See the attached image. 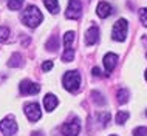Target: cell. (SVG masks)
Returning a JSON list of instances; mask_svg holds the SVG:
<instances>
[{
  "instance_id": "5bb4252c",
  "label": "cell",
  "mask_w": 147,
  "mask_h": 136,
  "mask_svg": "<svg viewBox=\"0 0 147 136\" xmlns=\"http://www.w3.org/2000/svg\"><path fill=\"white\" fill-rule=\"evenodd\" d=\"M47 9L50 11L51 14H57L59 13V2L57 0H43Z\"/></svg>"
},
{
  "instance_id": "2e32d148",
  "label": "cell",
  "mask_w": 147,
  "mask_h": 136,
  "mask_svg": "<svg viewBox=\"0 0 147 136\" xmlns=\"http://www.w3.org/2000/svg\"><path fill=\"white\" fill-rule=\"evenodd\" d=\"M73 40H74V33L73 31H67V33L63 34V46L73 48Z\"/></svg>"
},
{
  "instance_id": "3957f363",
  "label": "cell",
  "mask_w": 147,
  "mask_h": 136,
  "mask_svg": "<svg viewBox=\"0 0 147 136\" xmlns=\"http://www.w3.org/2000/svg\"><path fill=\"white\" fill-rule=\"evenodd\" d=\"M127 30H129V23L125 19H119V20L113 25V31H112V37L116 42H124L127 37Z\"/></svg>"
},
{
  "instance_id": "484cf974",
  "label": "cell",
  "mask_w": 147,
  "mask_h": 136,
  "mask_svg": "<svg viewBox=\"0 0 147 136\" xmlns=\"http://www.w3.org/2000/svg\"><path fill=\"white\" fill-rule=\"evenodd\" d=\"M53 65H54V62H53V61H47V62H43L42 70H43V71H50L51 68H53Z\"/></svg>"
},
{
  "instance_id": "4316f807",
  "label": "cell",
  "mask_w": 147,
  "mask_h": 136,
  "mask_svg": "<svg viewBox=\"0 0 147 136\" xmlns=\"http://www.w3.org/2000/svg\"><path fill=\"white\" fill-rule=\"evenodd\" d=\"M93 76H98V77H99V76H102L101 70H99L98 67H94V68H93Z\"/></svg>"
},
{
  "instance_id": "44dd1931",
  "label": "cell",
  "mask_w": 147,
  "mask_h": 136,
  "mask_svg": "<svg viewBox=\"0 0 147 136\" xmlns=\"http://www.w3.org/2000/svg\"><path fill=\"white\" fill-rule=\"evenodd\" d=\"M91 99H93L98 105H104L105 104V99L102 98V94L99 93V91H91Z\"/></svg>"
},
{
  "instance_id": "7c38bea8",
  "label": "cell",
  "mask_w": 147,
  "mask_h": 136,
  "mask_svg": "<svg viewBox=\"0 0 147 136\" xmlns=\"http://www.w3.org/2000/svg\"><path fill=\"white\" fill-rule=\"evenodd\" d=\"M57 104H59V99L51 93H48L45 98H43V107H45L47 111H53L57 107Z\"/></svg>"
},
{
  "instance_id": "f546056e",
  "label": "cell",
  "mask_w": 147,
  "mask_h": 136,
  "mask_svg": "<svg viewBox=\"0 0 147 136\" xmlns=\"http://www.w3.org/2000/svg\"><path fill=\"white\" fill-rule=\"evenodd\" d=\"M146 81H147V70H146Z\"/></svg>"
},
{
  "instance_id": "f1b7e54d",
  "label": "cell",
  "mask_w": 147,
  "mask_h": 136,
  "mask_svg": "<svg viewBox=\"0 0 147 136\" xmlns=\"http://www.w3.org/2000/svg\"><path fill=\"white\" fill-rule=\"evenodd\" d=\"M142 43H144L146 48H147V36H144V37H142Z\"/></svg>"
},
{
  "instance_id": "ffe728a7",
  "label": "cell",
  "mask_w": 147,
  "mask_h": 136,
  "mask_svg": "<svg viewBox=\"0 0 147 136\" xmlns=\"http://www.w3.org/2000/svg\"><path fill=\"white\" fill-rule=\"evenodd\" d=\"M22 5H23V0H8V8L13 9V11L20 9Z\"/></svg>"
},
{
  "instance_id": "8992f818",
  "label": "cell",
  "mask_w": 147,
  "mask_h": 136,
  "mask_svg": "<svg viewBox=\"0 0 147 136\" xmlns=\"http://www.w3.org/2000/svg\"><path fill=\"white\" fill-rule=\"evenodd\" d=\"M82 13V3L79 0H68V6L65 11V17L70 20H76Z\"/></svg>"
},
{
  "instance_id": "603a6c76",
  "label": "cell",
  "mask_w": 147,
  "mask_h": 136,
  "mask_svg": "<svg viewBox=\"0 0 147 136\" xmlns=\"http://www.w3.org/2000/svg\"><path fill=\"white\" fill-rule=\"evenodd\" d=\"M8 36H9V30L6 26H0V43L5 42L8 39Z\"/></svg>"
},
{
  "instance_id": "277c9868",
  "label": "cell",
  "mask_w": 147,
  "mask_h": 136,
  "mask_svg": "<svg viewBox=\"0 0 147 136\" xmlns=\"http://www.w3.org/2000/svg\"><path fill=\"white\" fill-rule=\"evenodd\" d=\"M62 135L63 136H78L81 133V121L78 118H73L70 122H65L62 125Z\"/></svg>"
},
{
  "instance_id": "8fae6325",
  "label": "cell",
  "mask_w": 147,
  "mask_h": 136,
  "mask_svg": "<svg viewBox=\"0 0 147 136\" xmlns=\"http://www.w3.org/2000/svg\"><path fill=\"white\" fill-rule=\"evenodd\" d=\"M116 63H118V56H116V54H113V53H107V54L104 56V67H105L107 74L112 73L113 68L116 67Z\"/></svg>"
},
{
  "instance_id": "30bf717a",
  "label": "cell",
  "mask_w": 147,
  "mask_h": 136,
  "mask_svg": "<svg viewBox=\"0 0 147 136\" xmlns=\"http://www.w3.org/2000/svg\"><path fill=\"white\" fill-rule=\"evenodd\" d=\"M113 13V8L112 5H110L109 2H99V5L96 8V14L99 15L101 19H107V17H110Z\"/></svg>"
},
{
  "instance_id": "7a4b0ae2",
  "label": "cell",
  "mask_w": 147,
  "mask_h": 136,
  "mask_svg": "<svg viewBox=\"0 0 147 136\" xmlns=\"http://www.w3.org/2000/svg\"><path fill=\"white\" fill-rule=\"evenodd\" d=\"M62 83H63V88L68 90L70 93H76L81 88V74H79V71L76 70L67 71L62 77Z\"/></svg>"
},
{
  "instance_id": "9c48e42d",
  "label": "cell",
  "mask_w": 147,
  "mask_h": 136,
  "mask_svg": "<svg viewBox=\"0 0 147 136\" xmlns=\"http://www.w3.org/2000/svg\"><path fill=\"white\" fill-rule=\"evenodd\" d=\"M99 40V28L96 25H91L85 33V43L87 45H94Z\"/></svg>"
},
{
  "instance_id": "ac0fdd59",
  "label": "cell",
  "mask_w": 147,
  "mask_h": 136,
  "mask_svg": "<svg viewBox=\"0 0 147 136\" xmlns=\"http://www.w3.org/2000/svg\"><path fill=\"white\" fill-rule=\"evenodd\" d=\"M74 59V50L73 48H65V51H63L62 54V61L63 62H71Z\"/></svg>"
},
{
  "instance_id": "e0dca14e",
  "label": "cell",
  "mask_w": 147,
  "mask_h": 136,
  "mask_svg": "<svg viewBox=\"0 0 147 136\" xmlns=\"http://www.w3.org/2000/svg\"><path fill=\"white\" fill-rule=\"evenodd\" d=\"M45 48H47L48 51H56L57 48H59V39H57V36H53V37H50V40L47 42Z\"/></svg>"
},
{
  "instance_id": "d6986e66",
  "label": "cell",
  "mask_w": 147,
  "mask_h": 136,
  "mask_svg": "<svg viewBox=\"0 0 147 136\" xmlns=\"http://www.w3.org/2000/svg\"><path fill=\"white\" fill-rule=\"evenodd\" d=\"M129 111H118L116 113V124L119 125H122V124H125V121L129 119Z\"/></svg>"
},
{
  "instance_id": "4dcf8cb0",
  "label": "cell",
  "mask_w": 147,
  "mask_h": 136,
  "mask_svg": "<svg viewBox=\"0 0 147 136\" xmlns=\"http://www.w3.org/2000/svg\"><path fill=\"white\" fill-rule=\"evenodd\" d=\"M112 136H115V135H112Z\"/></svg>"
},
{
  "instance_id": "6da1fadb",
  "label": "cell",
  "mask_w": 147,
  "mask_h": 136,
  "mask_svg": "<svg viewBox=\"0 0 147 136\" xmlns=\"http://www.w3.org/2000/svg\"><path fill=\"white\" fill-rule=\"evenodd\" d=\"M42 20H43V15H42L40 11H39V8L34 6V5L26 6L25 11L22 13V23L26 26H30V28L39 26L42 23Z\"/></svg>"
},
{
  "instance_id": "83f0119b",
  "label": "cell",
  "mask_w": 147,
  "mask_h": 136,
  "mask_svg": "<svg viewBox=\"0 0 147 136\" xmlns=\"http://www.w3.org/2000/svg\"><path fill=\"white\" fill-rule=\"evenodd\" d=\"M31 136H43V135L40 133V131H34V133H33V135H31Z\"/></svg>"
},
{
  "instance_id": "cb8c5ba5",
  "label": "cell",
  "mask_w": 147,
  "mask_h": 136,
  "mask_svg": "<svg viewBox=\"0 0 147 136\" xmlns=\"http://www.w3.org/2000/svg\"><path fill=\"white\" fill-rule=\"evenodd\" d=\"M133 136H147V129L146 127H138L133 130Z\"/></svg>"
},
{
  "instance_id": "4fadbf2b",
  "label": "cell",
  "mask_w": 147,
  "mask_h": 136,
  "mask_svg": "<svg viewBox=\"0 0 147 136\" xmlns=\"http://www.w3.org/2000/svg\"><path fill=\"white\" fill-rule=\"evenodd\" d=\"M23 65V57L20 53H14L11 56V59L8 61V67L11 68H16V67H22Z\"/></svg>"
},
{
  "instance_id": "ba28073f",
  "label": "cell",
  "mask_w": 147,
  "mask_h": 136,
  "mask_svg": "<svg viewBox=\"0 0 147 136\" xmlns=\"http://www.w3.org/2000/svg\"><path fill=\"white\" fill-rule=\"evenodd\" d=\"M19 90H20L22 94H37L39 91H40V85H39V83H36V82L28 81V79H25V81L20 82Z\"/></svg>"
},
{
  "instance_id": "5b68a950",
  "label": "cell",
  "mask_w": 147,
  "mask_h": 136,
  "mask_svg": "<svg viewBox=\"0 0 147 136\" xmlns=\"http://www.w3.org/2000/svg\"><path fill=\"white\" fill-rule=\"evenodd\" d=\"M0 131H2L5 136H14L16 131H17V122L13 116H8V118L2 119L0 122Z\"/></svg>"
},
{
  "instance_id": "9a60e30c",
  "label": "cell",
  "mask_w": 147,
  "mask_h": 136,
  "mask_svg": "<svg viewBox=\"0 0 147 136\" xmlns=\"http://www.w3.org/2000/svg\"><path fill=\"white\" fill-rule=\"evenodd\" d=\"M116 98H118V102H119V104L129 102V98H130L129 90H127V88H119L118 93H116Z\"/></svg>"
},
{
  "instance_id": "52a82bcc",
  "label": "cell",
  "mask_w": 147,
  "mask_h": 136,
  "mask_svg": "<svg viewBox=\"0 0 147 136\" xmlns=\"http://www.w3.org/2000/svg\"><path fill=\"white\" fill-rule=\"evenodd\" d=\"M25 114H26V118H28L31 122L39 121L40 116H42V110H40V107H39V104H36V102L26 104L25 105Z\"/></svg>"
},
{
  "instance_id": "d4e9b609",
  "label": "cell",
  "mask_w": 147,
  "mask_h": 136,
  "mask_svg": "<svg viewBox=\"0 0 147 136\" xmlns=\"http://www.w3.org/2000/svg\"><path fill=\"white\" fill-rule=\"evenodd\" d=\"M140 19H141V23L144 26H147V8H142L140 11Z\"/></svg>"
},
{
  "instance_id": "7402d4cb",
  "label": "cell",
  "mask_w": 147,
  "mask_h": 136,
  "mask_svg": "<svg viewBox=\"0 0 147 136\" xmlns=\"http://www.w3.org/2000/svg\"><path fill=\"white\" fill-rule=\"evenodd\" d=\"M98 119H99V122H101V125H107L110 121V113L109 111H104V113H98Z\"/></svg>"
}]
</instances>
